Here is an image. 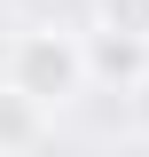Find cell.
I'll use <instances>...</instances> for the list:
<instances>
[{
  "instance_id": "7a4b0ae2",
  "label": "cell",
  "mask_w": 149,
  "mask_h": 157,
  "mask_svg": "<svg viewBox=\"0 0 149 157\" xmlns=\"http://www.w3.org/2000/svg\"><path fill=\"white\" fill-rule=\"evenodd\" d=\"M78 55H86V78H102V86H118V94L149 71V47H141V39H126V32H110V24L78 39Z\"/></svg>"
},
{
  "instance_id": "5b68a950",
  "label": "cell",
  "mask_w": 149,
  "mask_h": 157,
  "mask_svg": "<svg viewBox=\"0 0 149 157\" xmlns=\"http://www.w3.org/2000/svg\"><path fill=\"white\" fill-rule=\"evenodd\" d=\"M126 94H133V134H141V141H149V71H141V78H133Z\"/></svg>"
},
{
  "instance_id": "3957f363",
  "label": "cell",
  "mask_w": 149,
  "mask_h": 157,
  "mask_svg": "<svg viewBox=\"0 0 149 157\" xmlns=\"http://www.w3.org/2000/svg\"><path fill=\"white\" fill-rule=\"evenodd\" d=\"M39 141H47V110L24 102L16 86H0V157L8 149H39Z\"/></svg>"
},
{
  "instance_id": "277c9868",
  "label": "cell",
  "mask_w": 149,
  "mask_h": 157,
  "mask_svg": "<svg viewBox=\"0 0 149 157\" xmlns=\"http://www.w3.org/2000/svg\"><path fill=\"white\" fill-rule=\"evenodd\" d=\"M102 24H110V32H126V39H141V47H149V0H102Z\"/></svg>"
},
{
  "instance_id": "6da1fadb",
  "label": "cell",
  "mask_w": 149,
  "mask_h": 157,
  "mask_svg": "<svg viewBox=\"0 0 149 157\" xmlns=\"http://www.w3.org/2000/svg\"><path fill=\"white\" fill-rule=\"evenodd\" d=\"M8 86L39 110H63V102L86 94V55H78L71 32H24L8 47Z\"/></svg>"
}]
</instances>
